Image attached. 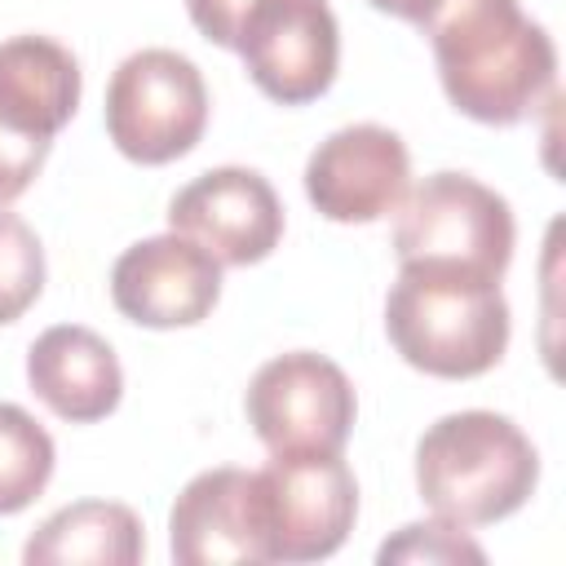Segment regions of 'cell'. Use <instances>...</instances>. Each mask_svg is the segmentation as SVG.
I'll return each mask as SVG.
<instances>
[{
  "instance_id": "6da1fadb",
  "label": "cell",
  "mask_w": 566,
  "mask_h": 566,
  "mask_svg": "<svg viewBox=\"0 0 566 566\" xmlns=\"http://www.w3.org/2000/svg\"><path fill=\"white\" fill-rule=\"evenodd\" d=\"M420 31L429 35L447 102L478 124H522L553 93V35L517 0H438Z\"/></svg>"
},
{
  "instance_id": "7a4b0ae2",
  "label": "cell",
  "mask_w": 566,
  "mask_h": 566,
  "mask_svg": "<svg viewBox=\"0 0 566 566\" xmlns=\"http://www.w3.org/2000/svg\"><path fill=\"white\" fill-rule=\"evenodd\" d=\"M539 482L535 442L500 411H451L416 442V491L433 517L491 526L513 517Z\"/></svg>"
},
{
  "instance_id": "3957f363",
  "label": "cell",
  "mask_w": 566,
  "mask_h": 566,
  "mask_svg": "<svg viewBox=\"0 0 566 566\" xmlns=\"http://www.w3.org/2000/svg\"><path fill=\"white\" fill-rule=\"evenodd\" d=\"M385 332L407 367L473 380L509 349V301L491 279L402 265L385 296Z\"/></svg>"
},
{
  "instance_id": "277c9868",
  "label": "cell",
  "mask_w": 566,
  "mask_h": 566,
  "mask_svg": "<svg viewBox=\"0 0 566 566\" xmlns=\"http://www.w3.org/2000/svg\"><path fill=\"white\" fill-rule=\"evenodd\" d=\"M513 208L469 172H433L398 203V265L460 270L500 283L513 261Z\"/></svg>"
},
{
  "instance_id": "5b68a950",
  "label": "cell",
  "mask_w": 566,
  "mask_h": 566,
  "mask_svg": "<svg viewBox=\"0 0 566 566\" xmlns=\"http://www.w3.org/2000/svg\"><path fill=\"white\" fill-rule=\"evenodd\" d=\"M208 128V84L177 49L128 53L106 84V137L133 164L159 168L199 146Z\"/></svg>"
},
{
  "instance_id": "8992f818",
  "label": "cell",
  "mask_w": 566,
  "mask_h": 566,
  "mask_svg": "<svg viewBox=\"0 0 566 566\" xmlns=\"http://www.w3.org/2000/svg\"><path fill=\"white\" fill-rule=\"evenodd\" d=\"M252 482L270 562H323L354 531L358 482L340 451L270 455Z\"/></svg>"
},
{
  "instance_id": "52a82bcc",
  "label": "cell",
  "mask_w": 566,
  "mask_h": 566,
  "mask_svg": "<svg viewBox=\"0 0 566 566\" xmlns=\"http://www.w3.org/2000/svg\"><path fill=\"white\" fill-rule=\"evenodd\" d=\"M243 411L270 455L340 451L349 442L358 398L349 376L332 358L292 349L256 367L243 394Z\"/></svg>"
},
{
  "instance_id": "ba28073f",
  "label": "cell",
  "mask_w": 566,
  "mask_h": 566,
  "mask_svg": "<svg viewBox=\"0 0 566 566\" xmlns=\"http://www.w3.org/2000/svg\"><path fill=\"white\" fill-rule=\"evenodd\" d=\"M234 53L270 102L305 106L336 80L340 27L327 0H256Z\"/></svg>"
},
{
  "instance_id": "9c48e42d",
  "label": "cell",
  "mask_w": 566,
  "mask_h": 566,
  "mask_svg": "<svg viewBox=\"0 0 566 566\" xmlns=\"http://www.w3.org/2000/svg\"><path fill=\"white\" fill-rule=\"evenodd\" d=\"M411 190L407 142L385 124H349L314 146L305 159V195L336 226H367L389 212Z\"/></svg>"
},
{
  "instance_id": "30bf717a",
  "label": "cell",
  "mask_w": 566,
  "mask_h": 566,
  "mask_svg": "<svg viewBox=\"0 0 566 566\" xmlns=\"http://www.w3.org/2000/svg\"><path fill=\"white\" fill-rule=\"evenodd\" d=\"M111 301L128 323L168 332L203 323L221 301V261L190 234H155L111 265Z\"/></svg>"
},
{
  "instance_id": "8fae6325",
  "label": "cell",
  "mask_w": 566,
  "mask_h": 566,
  "mask_svg": "<svg viewBox=\"0 0 566 566\" xmlns=\"http://www.w3.org/2000/svg\"><path fill=\"white\" fill-rule=\"evenodd\" d=\"M168 226L221 265H256L283 239V203L256 168H208L168 203Z\"/></svg>"
},
{
  "instance_id": "7c38bea8",
  "label": "cell",
  "mask_w": 566,
  "mask_h": 566,
  "mask_svg": "<svg viewBox=\"0 0 566 566\" xmlns=\"http://www.w3.org/2000/svg\"><path fill=\"white\" fill-rule=\"evenodd\" d=\"M168 548L181 566L270 562L256 482L248 469H208L190 478L168 513Z\"/></svg>"
},
{
  "instance_id": "4fadbf2b",
  "label": "cell",
  "mask_w": 566,
  "mask_h": 566,
  "mask_svg": "<svg viewBox=\"0 0 566 566\" xmlns=\"http://www.w3.org/2000/svg\"><path fill=\"white\" fill-rule=\"evenodd\" d=\"M27 385L66 424L106 420L124 398V371L115 349L80 323H57L31 340Z\"/></svg>"
},
{
  "instance_id": "5bb4252c",
  "label": "cell",
  "mask_w": 566,
  "mask_h": 566,
  "mask_svg": "<svg viewBox=\"0 0 566 566\" xmlns=\"http://www.w3.org/2000/svg\"><path fill=\"white\" fill-rule=\"evenodd\" d=\"M80 62L53 35L0 40V124L53 142L80 106Z\"/></svg>"
},
{
  "instance_id": "9a60e30c",
  "label": "cell",
  "mask_w": 566,
  "mask_h": 566,
  "mask_svg": "<svg viewBox=\"0 0 566 566\" xmlns=\"http://www.w3.org/2000/svg\"><path fill=\"white\" fill-rule=\"evenodd\" d=\"M146 557V531L128 504L80 500L44 517L27 548V566H133Z\"/></svg>"
},
{
  "instance_id": "2e32d148",
  "label": "cell",
  "mask_w": 566,
  "mask_h": 566,
  "mask_svg": "<svg viewBox=\"0 0 566 566\" xmlns=\"http://www.w3.org/2000/svg\"><path fill=\"white\" fill-rule=\"evenodd\" d=\"M57 451L49 429L18 402H0V517L35 504L53 478Z\"/></svg>"
},
{
  "instance_id": "e0dca14e",
  "label": "cell",
  "mask_w": 566,
  "mask_h": 566,
  "mask_svg": "<svg viewBox=\"0 0 566 566\" xmlns=\"http://www.w3.org/2000/svg\"><path fill=\"white\" fill-rule=\"evenodd\" d=\"M44 292V248L18 212H0V327L18 323Z\"/></svg>"
},
{
  "instance_id": "ac0fdd59",
  "label": "cell",
  "mask_w": 566,
  "mask_h": 566,
  "mask_svg": "<svg viewBox=\"0 0 566 566\" xmlns=\"http://www.w3.org/2000/svg\"><path fill=\"white\" fill-rule=\"evenodd\" d=\"M376 557H380L385 566H389V562H429V566H433V562H486V553L464 535V526L442 522V517L402 526L394 539L380 544Z\"/></svg>"
},
{
  "instance_id": "d6986e66",
  "label": "cell",
  "mask_w": 566,
  "mask_h": 566,
  "mask_svg": "<svg viewBox=\"0 0 566 566\" xmlns=\"http://www.w3.org/2000/svg\"><path fill=\"white\" fill-rule=\"evenodd\" d=\"M49 146L53 142H40V137H27V133H13L9 124H0V208L13 203L18 195H27V186L44 168Z\"/></svg>"
},
{
  "instance_id": "ffe728a7",
  "label": "cell",
  "mask_w": 566,
  "mask_h": 566,
  "mask_svg": "<svg viewBox=\"0 0 566 566\" xmlns=\"http://www.w3.org/2000/svg\"><path fill=\"white\" fill-rule=\"evenodd\" d=\"M256 9V0H186V13L195 22V31L203 40H212L217 49H234L243 18Z\"/></svg>"
},
{
  "instance_id": "44dd1931",
  "label": "cell",
  "mask_w": 566,
  "mask_h": 566,
  "mask_svg": "<svg viewBox=\"0 0 566 566\" xmlns=\"http://www.w3.org/2000/svg\"><path fill=\"white\" fill-rule=\"evenodd\" d=\"M371 9H380V13H389V18H402V22H411V27H420L424 22V13L438 4V0H367Z\"/></svg>"
}]
</instances>
